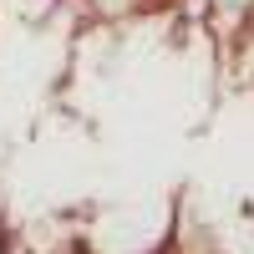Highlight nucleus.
Masks as SVG:
<instances>
[{
  "mask_svg": "<svg viewBox=\"0 0 254 254\" xmlns=\"http://www.w3.org/2000/svg\"><path fill=\"white\" fill-rule=\"evenodd\" d=\"M142 5V0H87V10H92V20H127Z\"/></svg>",
  "mask_w": 254,
  "mask_h": 254,
  "instance_id": "f03ea898",
  "label": "nucleus"
},
{
  "mask_svg": "<svg viewBox=\"0 0 254 254\" xmlns=\"http://www.w3.org/2000/svg\"><path fill=\"white\" fill-rule=\"evenodd\" d=\"M203 20H219L224 31H249L254 26V0H203Z\"/></svg>",
  "mask_w": 254,
  "mask_h": 254,
  "instance_id": "f257e3e1",
  "label": "nucleus"
}]
</instances>
